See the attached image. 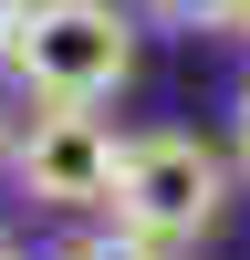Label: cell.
<instances>
[{
    "label": "cell",
    "mask_w": 250,
    "mask_h": 260,
    "mask_svg": "<svg viewBox=\"0 0 250 260\" xmlns=\"http://www.w3.org/2000/svg\"><path fill=\"white\" fill-rule=\"evenodd\" d=\"M11 73L32 83V104H104L136 73V21L115 0H21Z\"/></svg>",
    "instance_id": "cell-1"
},
{
    "label": "cell",
    "mask_w": 250,
    "mask_h": 260,
    "mask_svg": "<svg viewBox=\"0 0 250 260\" xmlns=\"http://www.w3.org/2000/svg\"><path fill=\"white\" fill-rule=\"evenodd\" d=\"M219 208H229V167L208 156L198 136H125V146H115V187H104V219H125L136 240L177 250V240H198Z\"/></svg>",
    "instance_id": "cell-2"
},
{
    "label": "cell",
    "mask_w": 250,
    "mask_h": 260,
    "mask_svg": "<svg viewBox=\"0 0 250 260\" xmlns=\"http://www.w3.org/2000/svg\"><path fill=\"white\" fill-rule=\"evenodd\" d=\"M115 146L125 136L94 115V104H42V115L11 136V177H21V198H42V208H104Z\"/></svg>",
    "instance_id": "cell-3"
},
{
    "label": "cell",
    "mask_w": 250,
    "mask_h": 260,
    "mask_svg": "<svg viewBox=\"0 0 250 260\" xmlns=\"http://www.w3.org/2000/svg\"><path fill=\"white\" fill-rule=\"evenodd\" d=\"M63 260H167V250H157V240H136L125 219H104V229H83V240L63 250Z\"/></svg>",
    "instance_id": "cell-4"
},
{
    "label": "cell",
    "mask_w": 250,
    "mask_h": 260,
    "mask_svg": "<svg viewBox=\"0 0 250 260\" xmlns=\"http://www.w3.org/2000/svg\"><path fill=\"white\" fill-rule=\"evenodd\" d=\"M146 11H157L167 31H229V21H240V0H146Z\"/></svg>",
    "instance_id": "cell-5"
},
{
    "label": "cell",
    "mask_w": 250,
    "mask_h": 260,
    "mask_svg": "<svg viewBox=\"0 0 250 260\" xmlns=\"http://www.w3.org/2000/svg\"><path fill=\"white\" fill-rule=\"evenodd\" d=\"M11 31H21V0H0V62H11Z\"/></svg>",
    "instance_id": "cell-6"
},
{
    "label": "cell",
    "mask_w": 250,
    "mask_h": 260,
    "mask_svg": "<svg viewBox=\"0 0 250 260\" xmlns=\"http://www.w3.org/2000/svg\"><path fill=\"white\" fill-rule=\"evenodd\" d=\"M240 167H250V83H240Z\"/></svg>",
    "instance_id": "cell-7"
},
{
    "label": "cell",
    "mask_w": 250,
    "mask_h": 260,
    "mask_svg": "<svg viewBox=\"0 0 250 260\" xmlns=\"http://www.w3.org/2000/svg\"><path fill=\"white\" fill-rule=\"evenodd\" d=\"M11 136H21V125H11V104H0V167H11Z\"/></svg>",
    "instance_id": "cell-8"
},
{
    "label": "cell",
    "mask_w": 250,
    "mask_h": 260,
    "mask_svg": "<svg viewBox=\"0 0 250 260\" xmlns=\"http://www.w3.org/2000/svg\"><path fill=\"white\" fill-rule=\"evenodd\" d=\"M229 31H240V42H250V0H240V21H229Z\"/></svg>",
    "instance_id": "cell-9"
},
{
    "label": "cell",
    "mask_w": 250,
    "mask_h": 260,
    "mask_svg": "<svg viewBox=\"0 0 250 260\" xmlns=\"http://www.w3.org/2000/svg\"><path fill=\"white\" fill-rule=\"evenodd\" d=\"M0 260H11V240H0Z\"/></svg>",
    "instance_id": "cell-10"
}]
</instances>
